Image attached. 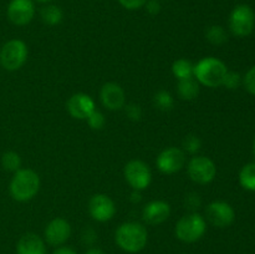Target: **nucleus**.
I'll list each match as a JSON object with an SVG mask.
<instances>
[{
    "mask_svg": "<svg viewBox=\"0 0 255 254\" xmlns=\"http://www.w3.org/2000/svg\"><path fill=\"white\" fill-rule=\"evenodd\" d=\"M171 214V207L164 201H152L144 206L142 217L151 226H158L166 222Z\"/></svg>",
    "mask_w": 255,
    "mask_h": 254,
    "instance_id": "obj_16",
    "label": "nucleus"
},
{
    "mask_svg": "<svg viewBox=\"0 0 255 254\" xmlns=\"http://www.w3.org/2000/svg\"><path fill=\"white\" fill-rule=\"evenodd\" d=\"M241 84H242V76L238 74V72L227 71L222 86L227 87L228 90H236L241 86Z\"/></svg>",
    "mask_w": 255,
    "mask_h": 254,
    "instance_id": "obj_26",
    "label": "nucleus"
},
{
    "mask_svg": "<svg viewBox=\"0 0 255 254\" xmlns=\"http://www.w3.org/2000/svg\"><path fill=\"white\" fill-rule=\"evenodd\" d=\"M201 197L197 193H189L186 196V199H184V204H186V208L188 209H197L201 207Z\"/></svg>",
    "mask_w": 255,
    "mask_h": 254,
    "instance_id": "obj_30",
    "label": "nucleus"
},
{
    "mask_svg": "<svg viewBox=\"0 0 255 254\" xmlns=\"http://www.w3.org/2000/svg\"><path fill=\"white\" fill-rule=\"evenodd\" d=\"M85 254H106V253L99 248H91V249H89V251H87Z\"/></svg>",
    "mask_w": 255,
    "mask_h": 254,
    "instance_id": "obj_35",
    "label": "nucleus"
},
{
    "mask_svg": "<svg viewBox=\"0 0 255 254\" xmlns=\"http://www.w3.org/2000/svg\"><path fill=\"white\" fill-rule=\"evenodd\" d=\"M37 2H42V4H46V2H50L52 1V0H36Z\"/></svg>",
    "mask_w": 255,
    "mask_h": 254,
    "instance_id": "obj_36",
    "label": "nucleus"
},
{
    "mask_svg": "<svg viewBox=\"0 0 255 254\" xmlns=\"http://www.w3.org/2000/svg\"><path fill=\"white\" fill-rule=\"evenodd\" d=\"M40 16H41L42 21L46 25L55 26V25H59L62 21L64 14H62V10L57 5L49 4L42 7L41 11H40Z\"/></svg>",
    "mask_w": 255,
    "mask_h": 254,
    "instance_id": "obj_19",
    "label": "nucleus"
},
{
    "mask_svg": "<svg viewBox=\"0 0 255 254\" xmlns=\"http://www.w3.org/2000/svg\"><path fill=\"white\" fill-rule=\"evenodd\" d=\"M1 164L5 171L16 172L21 167V158L16 152L7 151L1 156Z\"/></svg>",
    "mask_w": 255,
    "mask_h": 254,
    "instance_id": "obj_24",
    "label": "nucleus"
},
{
    "mask_svg": "<svg viewBox=\"0 0 255 254\" xmlns=\"http://www.w3.org/2000/svg\"><path fill=\"white\" fill-rule=\"evenodd\" d=\"M144 6H146L147 12H149L151 15H157L161 11V4L158 0H147Z\"/></svg>",
    "mask_w": 255,
    "mask_h": 254,
    "instance_id": "obj_32",
    "label": "nucleus"
},
{
    "mask_svg": "<svg viewBox=\"0 0 255 254\" xmlns=\"http://www.w3.org/2000/svg\"><path fill=\"white\" fill-rule=\"evenodd\" d=\"M254 153H255V141H254Z\"/></svg>",
    "mask_w": 255,
    "mask_h": 254,
    "instance_id": "obj_37",
    "label": "nucleus"
},
{
    "mask_svg": "<svg viewBox=\"0 0 255 254\" xmlns=\"http://www.w3.org/2000/svg\"><path fill=\"white\" fill-rule=\"evenodd\" d=\"M186 163V154L181 148L168 147L158 154L156 159L157 168L164 174L177 173Z\"/></svg>",
    "mask_w": 255,
    "mask_h": 254,
    "instance_id": "obj_9",
    "label": "nucleus"
},
{
    "mask_svg": "<svg viewBox=\"0 0 255 254\" xmlns=\"http://www.w3.org/2000/svg\"><path fill=\"white\" fill-rule=\"evenodd\" d=\"M177 94L184 101H192L197 99L199 95V84L194 77L178 80L177 85Z\"/></svg>",
    "mask_w": 255,
    "mask_h": 254,
    "instance_id": "obj_18",
    "label": "nucleus"
},
{
    "mask_svg": "<svg viewBox=\"0 0 255 254\" xmlns=\"http://www.w3.org/2000/svg\"><path fill=\"white\" fill-rule=\"evenodd\" d=\"M239 182L242 187L248 191H255V163H248L239 173Z\"/></svg>",
    "mask_w": 255,
    "mask_h": 254,
    "instance_id": "obj_21",
    "label": "nucleus"
},
{
    "mask_svg": "<svg viewBox=\"0 0 255 254\" xmlns=\"http://www.w3.org/2000/svg\"><path fill=\"white\" fill-rule=\"evenodd\" d=\"M6 14L12 24L24 26L34 17L35 5L32 0H11L7 5Z\"/></svg>",
    "mask_w": 255,
    "mask_h": 254,
    "instance_id": "obj_12",
    "label": "nucleus"
},
{
    "mask_svg": "<svg viewBox=\"0 0 255 254\" xmlns=\"http://www.w3.org/2000/svg\"><path fill=\"white\" fill-rule=\"evenodd\" d=\"M89 213L95 221L107 222L114 218L116 207L114 201L106 194H95L89 201Z\"/></svg>",
    "mask_w": 255,
    "mask_h": 254,
    "instance_id": "obj_11",
    "label": "nucleus"
},
{
    "mask_svg": "<svg viewBox=\"0 0 255 254\" xmlns=\"http://www.w3.org/2000/svg\"><path fill=\"white\" fill-rule=\"evenodd\" d=\"M153 104L161 111H169V110L173 109L174 100L173 96L168 91H166V90H159V91H157L154 94Z\"/></svg>",
    "mask_w": 255,
    "mask_h": 254,
    "instance_id": "obj_23",
    "label": "nucleus"
},
{
    "mask_svg": "<svg viewBox=\"0 0 255 254\" xmlns=\"http://www.w3.org/2000/svg\"><path fill=\"white\" fill-rule=\"evenodd\" d=\"M189 178L198 184H208L214 179L217 174V167L211 158L204 156H197L189 161L188 167Z\"/></svg>",
    "mask_w": 255,
    "mask_h": 254,
    "instance_id": "obj_8",
    "label": "nucleus"
},
{
    "mask_svg": "<svg viewBox=\"0 0 255 254\" xmlns=\"http://www.w3.org/2000/svg\"><path fill=\"white\" fill-rule=\"evenodd\" d=\"M87 124L91 127L92 129H101L102 127L106 124V120H105V116L102 112L97 111V110H94L91 114L87 117Z\"/></svg>",
    "mask_w": 255,
    "mask_h": 254,
    "instance_id": "obj_27",
    "label": "nucleus"
},
{
    "mask_svg": "<svg viewBox=\"0 0 255 254\" xmlns=\"http://www.w3.org/2000/svg\"><path fill=\"white\" fill-rule=\"evenodd\" d=\"M255 14L249 5L242 4L233 9L229 16V27L238 37L248 36L254 30Z\"/></svg>",
    "mask_w": 255,
    "mask_h": 254,
    "instance_id": "obj_6",
    "label": "nucleus"
},
{
    "mask_svg": "<svg viewBox=\"0 0 255 254\" xmlns=\"http://www.w3.org/2000/svg\"><path fill=\"white\" fill-rule=\"evenodd\" d=\"M52 254H77V252L74 248H71V247L60 246L55 249Z\"/></svg>",
    "mask_w": 255,
    "mask_h": 254,
    "instance_id": "obj_33",
    "label": "nucleus"
},
{
    "mask_svg": "<svg viewBox=\"0 0 255 254\" xmlns=\"http://www.w3.org/2000/svg\"><path fill=\"white\" fill-rule=\"evenodd\" d=\"M16 254H47L45 242L35 233H26L16 244Z\"/></svg>",
    "mask_w": 255,
    "mask_h": 254,
    "instance_id": "obj_17",
    "label": "nucleus"
},
{
    "mask_svg": "<svg viewBox=\"0 0 255 254\" xmlns=\"http://www.w3.org/2000/svg\"><path fill=\"white\" fill-rule=\"evenodd\" d=\"M207 219L218 228H226L231 226L236 218L233 207L223 201H216L208 204L206 208Z\"/></svg>",
    "mask_w": 255,
    "mask_h": 254,
    "instance_id": "obj_10",
    "label": "nucleus"
},
{
    "mask_svg": "<svg viewBox=\"0 0 255 254\" xmlns=\"http://www.w3.org/2000/svg\"><path fill=\"white\" fill-rule=\"evenodd\" d=\"M71 236V226L64 218H55L50 222L44 231L45 241L54 247H60L67 242Z\"/></svg>",
    "mask_w": 255,
    "mask_h": 254,
    "instance_id": "obj_13",
    "label": "nucleus"
},
{
    "mask_svg": "<svg viewBox=\"0 0 255 254\" xmlns=\"http://www.w3.org/2000/svg\"><path fill=\"white\" fill-rule=\"evenodd\" d=\"M120 4L127 10H137L139 7L144 6L147 0H119Z\"/></svg>",
    "mask_w": 255,
    "mask_h": 254,
    "instance_id": "obj_31",
    "label": "nucleus"
},
{
    "mask_svg": "<svg viewBox=\"0 0 255 254\" xmlns=\"http://www.w3.org/2000/svg\"><path fill=\"white\" fill-rule=\"evenodd\" d=\"M207 231L206 219L198 213H189L182 217L176 224V237L183 243H194Z\"/></svg>",
    "mask_w": 255,
    "mask_h": 254,
    "instance_id": "obj_4",
    "label": "nucleus"
},
{
    "mask_svg": "<svg viewBox=\"0 0 255 254\" xmlns=\"http://www.w3.org/2000/svg\"><path fill=\"white\" fill-rule=\"evenodd\" d=\"M125 178L127 183L136 191L146 189L151 184L152 173L148 164L139 159H132L125 166Z\"/></svg>",
    "mask_w": 255,
    "mask_h": 254,
    "instance_id": "obj_7",
    "label": "nucleus"
},
{
    "mask_svg": "<svg viewBox=\"0 0 255 254\" xmlns=\"http://www.w3.org/2000/svg\"><path fill=\"white\" fill-rule=\"evenodd\" d=\"M67 111L74 119L77 120H86L89 115L91 114L95 109V102L91 96L86 94H74L69 100H67Z\"/></svg>",
    "mask_w": 255,
    "mask_h": 254,
    "instance_id": "obj_14",
    "label": "nucleus"
},
{
    "mask_svg": "<svg viewBox=\"0 0 255 254\" xmlns=\"http://www.w3.org/2000/svg\"><path fill=\"white\" fill-rule=\"evenodd\" d=\"M206 39L212 45H223L228 41V34L219 25H212L206 30Z\"/></svg>",
    "mask_w": 255,
    "mask_h": 254,
    "instance_id": "obj_22",
    "label": "nucleus"
},
{
    "mask_svg": "<svg viewBox=\"0 0 255 254\" xmlns=\"http://www.w3.org/2000/svg\"><path fill=\"white\" fill-rule=\"evenodd\" d=\"M116 244L127 253H138L143 251L148 242L146 227L137 222L122 223L115 233Z\"/></svg>",
    "mask_w": 255,
    "mask_h": 254,
    "instance_id": "obj_1",
    "label": "nucleus"
},
{
    "mask_svg": "<svg viewBox=\"0 0 255 254\" xmlns=\"http://www.w3.org/2000/svg\"><path fill=\"white\" fill-rule=\"evenodd\" d=\"M100 97L102 105L111 111L121 110L125 106V91L116 82L105 84L100 92Z\"/></svg>",
    "mask_w": 255,
    "mask_h": 254,
    "instance_id": "obj_15",
    "label": "nucleus"
},
{
    "mask_svg": "<svg viewBox=\"0 0 255 254\" xmlns=\"http://www.w3.org/2000/svg\"><path fill=\"white\" fill-rule=\"evenodd\" d=\"M10 194L17 202H27L34 198L40 189V177L30 168H20L10 182Z\"/></svg>",
    "mask_w": 255,
    "mask_h": 254,
    "instance_id": "obj_2",
    "label": "nucleus"
},
{
    "mask_svg": "<svg viewBox=\"0 0 255 254\" xmlns=\"http://www.w3.org/2000/svg\"><path fill=\"white\" fill-rule=\"evenodd\" d=\"M27 46L22 40L12 39L0 50V64L7 71H16L26 62Z\"/></svg>",
    "mask_w": 255,
    "mask_h": 254,
    "instance_id": "obj_5",
    "label": "nucleus"
},
{
    "mask_svg": "<svg viewBox=\"0 0 255 254\" xmlns=\"http://www.w3.org/2000/svg\"><path fill=\"white\" fill-rule=\"evenodd\" d=\"M131 201L133 202V203H137V202L141 201V193H139V191L133 189V192H132L131 194Z\"/></svg>",
    "mask_w": 255,
    "mask_h": 254,
    "instance_id": "obj_34",
    "label": "nucleus"
},
{
    "mask_svg": "<svg viewBox=\"0 0 255 254\" xmlns=\"http://www.w3.org/2000/svg\"><path fill=\"white\" fill-rule=\"evenodd\" d=\"M182 144H183L184 151L188 152V153L191 154L197 153L202 147L201 139H199V137L194 136V134H188L187 137H184Z\"/></svg>",
    "mask_w": 255,
    "mask_h": 254,
    "instance_id": "obj_25",
    "label": "nucleus"
},
{
    "mask_svg": "<svg viewBox=\"0 0 255 254\" xmlns=\"http://www.w3.org/2000/svg\"><path fill=\"white\" fill-rule=\"evenodd\" d=\"M227 69L226 64L217 57H204L199 60L193 69V77L198 84L207 87H219L223 84Z\"/></svg>",
    "mask_w": 255,
    "mask_h": 254,
    "instance_id": "obj_3",
    "label": "nucleus"
},
{
    "mask_svg": "<svg viewBox=\"0 0 255 254\" xmlns=\"http://www.w3.org/2000/svg\"><path fill=\"white\" fill-rule=\"evenodd\" d=\"M125 112L132 121H139L142 117V109L137 104H128L127 106H125Z\"/></svg>",
    "mask_w": 255,
    "mask_h": 254,
    "instance_id": "obj_29",
    "label": "nucleus"
},
{
    "mask_svg": "<svg viewBox=\"0 0 255 254\" xmlns=\"http://www.w3.org/2000/svg\"><path fill=\"white\" fill-rule=\"evenodd\" d=\"M193 69L194 65L187 59H178L172 65V72H173L177 80L193 77Z\"/></svg>",
    "mask_w": 255,
    "mask_h": 254,
    "instance_id": "obj_20",
    "label": "nucleus"
},
{
    "mask_svg": "<svg viewBox=\"0 0 255 254\" xmlns=\"http://www.w3.org/2000/svg\"><path fill=\"white\" fill-rule=\"evenodd\" d=\"M243 84L247 91L255 96V66L248 70V72H247L243 79Z\"/></svg>",
    "mask_w": 255,
    "mask_h": 254,
    "instance_id": "obj_28",
    "label": "nucleus"
}]
</instances>
